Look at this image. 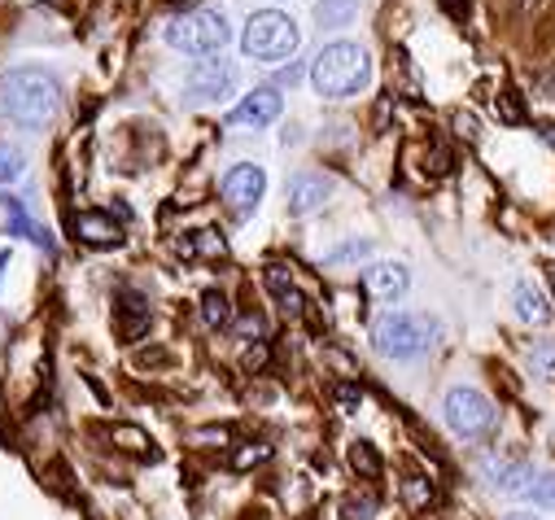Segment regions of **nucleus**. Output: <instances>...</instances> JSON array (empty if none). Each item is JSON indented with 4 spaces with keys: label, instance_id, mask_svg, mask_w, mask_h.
I'll return each instance as SVG.
<instances>
[{
    "label": "nucleus",
    "instance_id": "f257e3e1",
    "mask_svg": "<svg viewBox=\"0 0 555 520\" xmlns=\"http://www.w3.org/2000/svg\"><path fill=\"white\" fill-rule=\"evenodd\" d=\"M62 105V83L49 70L18 66L0 79V109L23 127H44Z\"/></svg>",
    "mask_w": 555,
    "mask_h": 520
},
{
    "label": "nucleus",
    "instance_id": "f03ea898",
    "mask_svg": "<svg viewBox=\"0 0 555 520\" xmlns=\"http://www.w3.org/2000/svg\"><path fill=\"white\" fill-rule=\"evenodd\" d=\"M367 79H372V57L359 44H350V40L324 44L320 57H315V66H311V83L324 96H354Z\"/></svg>",
    "mask_w": 555,
    "mask_h": 520
},
{
    "label": "nucleus",
    "instance_id": "7ed1b4c3",
    "mask_svg": "<svg viewBox=\"0 0 555 520\" xmlns=\"http://www.w3.org/2000/svg\"><path fill=\"white\" fill-rule=\"evenodd\" d=\"M228 40H232V23L219 5H206V10H193L176 23H167V44L180 53H193V57H210Z\"/></svg>",
    "mask_w": 555,
    "mask_h": 520
},
{
    "label": "nucleus",
    "instance_id": "20e7f679",
    "mask_svg": "<svg viewBox=\"0 0 555 520\" xmlns=\"http://www.w3.org/2000/svg\"><path fill=\"white\" fill-rule=\"evenodd\" d=\"M298 27H294V18L289 14H281V10H258L249 23H245V36H241V49H245V57H258V62H285V57H294V49H298Z\"/></svg>",
    "mask_w": 555,
    "mask_h": 520
},
{
    "label": "nucleus",
    "instance_id": "39448f33",
    "mask_svg": "<svg viewBox=\"0 0 555 520\" xmlns=\"http://www.w3.org/2000/svg\"><path fill=\"white\" fill-rule=\"evenodd\" d=\"M438 337V324L425 320V315H406V311H393V315H380L376 328H372V341L385 359H421Z\"/></svg>",
    "mask_w": 555,
    "mask_h": 520
},
{
    "label": "nucleus",
    "instance_id": "423d86ee",
    "mask_svg": "<svg viewBox=\"0 0 555 520\" xmlns=\"http://www.w3.org/2000/svg\"><path fill=\"white\" fill-rule=\"evenodd\" d=\"M447 425L460 438H481L494 429V407L481 389H451L447 394Z\"/></svg>",
    "mask_w": 555,
    "mask_h": 520
},
{
    "label": "nucleus",
    "instance_id": "0eeeda50",
    "mask_svg": "<svg viewBox=\"0 0 555 520\" xmlns=\"http://www.w3.org/2000/svg\"><path fill=\"white\" fill-rule=\"evenodd\" d=\"M262 188H267V176L258 167H232L223 176V202L232 214H249L262 202Z\"/></svg>",
    "mask_w": 555,
    "mask_h": 520
},
{
    "label": "nucleus",
    "instance_id": "6e6552de",
    "mask_svg": "<svg viewBox=\"0 0 555 520\" xmlns=\"http://www.w3.org/2000/svg\"><path fill=\"white\" fill-rule=\"evenodd\" d=\"M232 88H236V66H228V62H202L189 79L193 101H223Z\"/></svg>",
    "mask_w": 555,
    "mask_h": 520
},
{
    "label": "nucleus",
    "instance_id": "1a4fd4ad",
    "mask_svg": "<svg viewBox=\"0 0 555 520\" xmlns=\"http://www.w3.org/2000/svg\"><path fill=\"white\" fill-rule=\"evenodd\" d=\"M363 289L376 298V302H398L406 294V268L402 263H372L363 272Z\"/></svg>",
    "mask_w": 555,
    "mask_h": 520
},
{
    "label": "nucleus",
    "instance_id": "9d476101",
    "mask_svg": "<svg viewBox=\"0 0 555 520\" xmlns=\"http://www.w3.org/2000/svg\"><path fill=\"white\" fill-rule=\"evenodd\" d=\"M328 193H333L328 176H294L289 180V210L294 214H311V210H320L328 202Z\"/></svg>",
    "mask_w": 555,
    "mask_h": 520
},
{
    "label": "nucleus",
    "instance_id": "9b49d317",
    "mask_svg": "<svg viewBox=\"0 0 555 520\" xmlns=\"http://www.w3.org/2000/svg\"><path fill=\"white\" fill-rule=\"evenodd\" d=\"M275 114H281V96L275 92H249L236 109H232V127H267Z\"/></svg>",
    "mask_w": 555,
    "mask_h": 520
},
{
    "label": "nucleus",
    "instance_id": "f8f14e48",
    "mask_svg": "<svg viewBox=\"0 0 555 520\" xmlns=\"http://www.w3.org/2000/svg\"><path fill=\"white\" fill-rule=\"evenodd\" d=\"M0 206H5V219H10V232H14V236H27L31 245H40V249H53V236H49V227H44V223H36L18 197H0Z\"/></svg>",
    "mask_w": 555,
    "mask_h": 520
},
{
    "label": "nucleus",
    "instance_id": "ddd939ff",
    "mask_svg": "<svg viewBox=\"0 0 555 520\" xmlns=\"http://www.w3.org/2000/svg\"><path fill=\"white\" fill-rule=\"evenodd\" d=\"M75 232H79V240H88V245H114V240L122 236L118 223H114L109 214H96V210L75 214Z\"/></svg>",
    "mask_w": 555,
    "mask_h": 520
},
{
    "label": "nucleus",
    "instance_id": "4468645a",
    "mask_svg": "<svg viewBox=\"0 0 555 520\" xmlns=\"http://www.w3.org/2000/svg\"><path fill=\"white\" fill-rule=\"evenodd\" d=\"M145 328H150V302L135 298V294H127V298L118 302V333H122V341H135Z\"/></svg>",
    "mask_w": 555,
    "mask_h": 520
},
{
    "label": "nucleus",
    "instance_id": "2eb2a0df",
    "mask_svg": "<svg viewBox=\"0 0 555 520\" xmlns=\"http://www.w3.org/2000/svg\"><path fill=\"white\" fill-rule=\"evenodd\" d=\"M512 298H516V315H520L525 324H546V320H551V307H546V298H542V289H538V285L520 281Z\"/></svg>",
    "mask_w": 555,
    "mask_h": 520
},
{
    "label": "nucleus",
    "instance_id": "dca6fc26",
    "mask_svg": "<svg viewBox=\"0 0 555 520\" xmlns=\"http://www.w3.org/2000/svg\"><path fill=\"white\" fill-rule=\"evenodd\" d=\"M202 315H206L210 328H228V324H232V302H228V294H223V289L202 294Z\"/></svg>",
    "mask_w": 555,
    "mask_h": 520
},
{
    "label": "nucleus",
    "instance_id": "f3484780",
    "mask_svg": "<svg viewBox=\"0 0 555 520\" xmlns=\"http://www.w3.org/2000/svg\"><path fill=\"white\" fill-rule=\"evenodd\" d=\"M359 14V0H320V23L324 27H346Z\"/></svg>",
    "mask_w": 555,
    "mask_h": 520
},
{
    "label": "nucleus",
    "instance_id": "a211bd4d",
    "mask_svg": "<svg viewBox=\"0 0 555 520\" xmlns=\"http://www.w3.org/2000/svg\"><path fill=\"white\" fill-rule=\"evenodd\" d=\"M176 249L184 253V258H193V253H223V240L215 236V232H193V236H184V240H176Z\"/></svg>",
    "mask_w": 555,
    "mask_h": 520
},
{
    "label": "nucleus",
    "instance_id": "6ab92c4d",
    "mask_svg": "<svg viewBox=\"0 0 555 520\" xmlns=\"http://www.w3.org/2000/svg\"><path fill=\"white\" fill-rule=\"evenodd\" d=\"M23 171H27V158H23V150H18V145H5V141H0V184H14Z\"/></svg>",
    "mask_w": 555,
    "mask_h": 520
},
{
    "label": "nucleus",
    "instance_id": "aec40b11",
    "mask_svg": "<svg viewBox=\"0 0 555 520\" xmlns=\"http://www.w3.org/2000/svg\"><path fill=\"white\" fill-rule=\"evenodd\" d=\"M529 372L542 380H555V341H542L529 350Z\"/></svg>",
    "mask_w": 555,
    "mask_h": 520
},
{
    "label": "nucleus",
    "instance_id": "412c9836",
    "mask_svg": "<svg viewBox=\"0 0 555 520\" xmlns=\"http://www.w3.org/2000/svg\"><path fill=\"white\" fill-rule=\"evenodd\" d=\"M350 464H354V472H363V477H376V472H380V455L372 451V442H354V446H350Z\"/></svg>",
    "mask_w": 555,
    "mask_h": 520
},
{
    "label": "nucleus",
    "instance_id": "4be33fe9",
    "mask_svg": "<svg viewBox=\"0 0 555 520\" xmlns=\"http://www.w3.org/2000/svg\"><path fill=\"white\" fill-rule=\"evenodd\" d=\"M529 498L538 507H555V472H538L533 485H529Z\"/></svg>",
    "mask_w": 555,
    "mask_h": 520
},
{
    "label": "nucleus",
    "instance_id": "5701e85b",
    "mask_svg": "<svg viewBox=\"0 0 555 520\" xmlns=\"http://www.w3.org/2000/svg\"><path fill=\"white\" fill-rule=\"evenodd\" d=\"M267 289H271L275 298H289V294H294V281H289V272H285L281 263L267 268Z\"/></svg>",
    "mask_w": 555,
    "mask_h": 520
},
{
    "label": "nucleus",
    "instance_id": "b1692460",
    "mask_svg": "<svg viewBox=\"0 0 555 520\" xmlns=\"http://www.w3.org/2000/svg\"><path fill=\"white\" fill-rule=\"evenodd\" d=\"M402 498H406L411 507H425V503L434 498V490H429V481H425V477H411V481L402 485Z\"/></svg>",
    "mask_w": 555,
    "mask_h": 520
},
{
    "label": "nucleus",
    "instance_id": "393cba45",
    "mask_svg": "<svg viewBox=\"0 0 555 520\" xmlns=\"http://www.w3.org/2000/svg\"><path fill=\"white\" fill-rule=\"evenodd\" d=\"M499 109H503V118H507V122H520V118H525V105H520V96H516V92H503V96H499Z\"/></svg>",
    "mask_w": 555,
    "mask_h": 520
},
{
    "label": "nucleus",
    "instance_id": "a878e982",
    "mask_svg": "<svg viewBox=\"0 0 555 520\" xmlns=\"http://www.w3.org/2000/svg\"><path fill=\"white\" fill-rule=\"evenodd\" d=\"M271 455V446H245V451H236V468H249V464H262Z\"/></svg>",
    "mask_w": 555,
    "mask_h": 520
},
{
    "label": "nucleus",
    "instance_id": "bb28decb",
    "mask_svg": "<svg viewBox=\"0 0 555 520\" xmlns=\"http://www.w3.org/2000/svg\"><path fill=\"white\" fill-rule=\"evenodd\" d=\"M346 520H372V498H346Z\"/></svg>",
    "mask_w": 555,
    "mask_h": 520
},
{
    "label": "nucleus",
    "instance_id": "cd10ccee",
    "mask_svg": "<svg viewBox=\"0 0 555 520\" xmlns=\"http://www.w3.org/2000/svg\"><path fill=\"white\" fill-rule=\"evenodd\" d=\"M337 403H341V412H354L359 407V389L354 385H341L337 389Z\"/></svg>",
    "mask_w": 555,
    "mask_h": 520
},
{
    "label": "nucleus",
    "instance_id": "c85d7f7f",
    "mask_svg": "<svg viewBox=\"0 0 555 520\" xmlns=\"http://www.w3.org/2000/svg\"><path fill=\"white\" fill-rule=\"evenodd\" d=\"M464 5H468V0H442V10H447V14H464Z\"/></svg>",
    "mask_w": 555,
    "mask_h": 520
},
{
    "label": "nucleus",
    "instance_id": "c756f323",
    "mask_svg": "<svg viewBox=\"0 0 555 520\" xmlns=\"http://www.w3.org/2000/svg\"><path fill=\"white\" fill-rule=\"evenodd\" d=\"M503 520H538V516H529V511H512V516H503Z\"/></svg>",
    "mask_w": 555,
    "mask_h": 520
},
{
    "label": "nucleus",
    "instance_id": "7c9ffc66",
    "mask_svg": "<svg viewBox=\"0 0 555 520\" xmlns=\"http://www.w3.org/2000/svg\"><path fill=\"white\" fill-rule=\"evenodd\" d=\"M551 281H555V268H551Z\"/></svg>",
    "mask_w": 555,
    "mask_h": 520
},
{
    "label": "nucleus",
    "instance_id": "2f4dec72",
    "mask_svg": "<svg viewBox=\"0 0 555 520\" xmlns=\"http://www.w3.org/2000/svg\"><path fill=\"white\" fill-rule=\"evenodd\" d=\"M171 5H180V0H171Z\"/></svg>",
    "mask_w": 555,
    "mask_h": 520
}]
</instances>
